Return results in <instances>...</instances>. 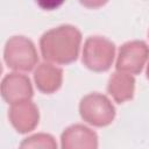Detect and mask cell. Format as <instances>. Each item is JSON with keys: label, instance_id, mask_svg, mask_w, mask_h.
Returning a JSON list of instances; mask_svg holds the SVG:
<instances>
[{"label": "cell", "instance_id": "52a82bcc", "mask_svg": "<svg viewBox=\"0 0 149 149\" xmlns=\"http://www.w3.org/2000/svg\"><path fill=\"white\" fill-rule=\"evenodd\" d=\"M8 119L17 133L27 134L37 127L40 122V112L31 100H24L10 105Z\"/></svg>", "mask_w": 149, "mask_h": 149}, {"label": "cell", "instance_id": "30bf717a", "mask_svg": "<svg viewBox=\"0 0 149 149\" xmlns=\"http://www.w3.org/2000/svg\"><path fill=\"white\" fill-rule=\"evenodd\" d=\"M107 92L118 104L132 100L135 92V78L125 72H113L107 83Z\"/></svg>", "mask_w": 149, "mask_h": 149}, {"label": "cell", "instance_id": "277c9868", "mask_svg": "<svg viewBox=\"0 0 149 149\" xmlns=\"http://www.w3.org/2000/svg\"><path fill=\"white\" fill-rule=\"evenodd\" d=\"M80 118L91 126H109L115 118V107L105 94L93 92L84 95L79 102Z\"/></svg>", "mask_w": 149, "mask_h": 149}, {"label": "cell", "instance_id": "7c38bea8", "mask_svg": "<svg viewBox=\"0 0 149 149\" xmlns=\"http://www.w3.org/2000/svg\"><path fill=\"white\" fill-rule=\"evenodd\" d=\"M146 76H147V79L149 80V63L147 65V70H146Z\"/></svg>", "mask_w": 149, "mask_h": 149}, {"label": "cell", "instance_id": "5b68a950", "mask_svg": "<svg viewBox=\"0 0 149 149\" xmlns=\"http://www.w3.org/2000/svg\"><path fill=\"white\" fill-rule=\"evenodd\" d=\"M148 58L149 47L144 41H128L119 48L115 69L120 72L139 74L142 72Z\"/></svg>", "mask_w": 149, "mask_h": 149}, {"label": "cell", "instance_id": "8fae6325", "mask_svg": "<svg viewBox=\"0 0 149 149\" xmlns=\"http://www.w3.org/2000/svg\"><path fill=\"white\" fill-rule=\"evenodd\" d=\"M19 149H58L56 139L47 133L33 134L23 139Z\"/></svg>", "mask_w": 149, "mask_h": 149}, {"label": "cell", "instance_id": "9c48e42d", "mask_svg": "<svg viewBox=\"0 0 149 149\" xmlns=\"http://www.w3.org/2000/svg\"><path fill=\"white\" fill-rule=\"evenodd\" d=\"M34 81L37 90L44 94L58 91L63 83V70L51 63L43 62L34 71Z\"/></svg>", "mask_w": 149, "mask_h": 149}, {"label": "cell", "instance_id": "3957f363", "mask_svg": "<svg viewBox=\"0 0 149 149\" xmlns=\"http://www.w3.org/2000/svg\"><path fill=\"white\" fill-rule=\"evenodd\" d=\"M115 57V44L102 36H90L83 47L81 62L93 72H105L111 69Z\"/></svg>", "mask_w": 149, "mask_h": 149}, {"label": "cell", "instance_id": "4fadbf2b", "mask_svg": "<svg viewBox=\"0 0 149 149\" xmlns=\"http://www.w3.org/2000/svg\"><path fill=\"white\" fill-rule=\"evenodd\" d=\"M148 36H149V31H148Z\"/></svg>", "mask_w": 149, "mask_h": 149}, {"label": "cell", "instance_id": "6da1fadb", "mask_svg": "<svg viewBox=\"0 0 149 149\" xmlns=\"http://www.w3.org/2000/svg\"><path fill=\"white\" fill-rule=\"evenodd\" d=\"M81 44V33L72 24H62L43 33L40 50L48 63L68 65L77 61Z\"/></svg>", "mask_w": 149, "mask_h": 149}, {"label": "cell", "instance_id": "8992f818", "mask_svg": "<svg viewBox=\"0 0 149 149\" xmlns=\"http://www.w3.org/2000/svg\"><path fill=\"white\" fill-rule=\"evenodd\" d=\"M33 95L34 90L28 76L19 72H10L2 78L1 97L6 102L13 105L24 100H30Z\"/></svg>", "mask_w": 149, "mask_h": 149}, {"label": "cell", "instance_id": "ba28073f", "mask_svg": "<svg viewBox=\"0 0 149 149\" xmlns=\"http://www.w3.org/2000/svg\"><path fill=\"white\" fill-rule=\"evenodd\" d=\"M98 135L83 123L66 127L61 135V149H98Z\"/></svg>", "mask_w": 149, "mask_h": 149}, {"label": "cell", "instance_id": "7a4b0ae2", "mask_svg": "<svg viewBox=\"0 0 149 149\" xmlns=\"http://www.w3.org/2000/svg\"><path fill=\"white\" fill-rule=\"evenodd\" d=\"M3 61L9 69L17 72L31 71L38 63V55L34 42L21 35L9 37L3 48Z\"/></svg>", "mask_w": 149, "mask_h": 149}]
</instances>
